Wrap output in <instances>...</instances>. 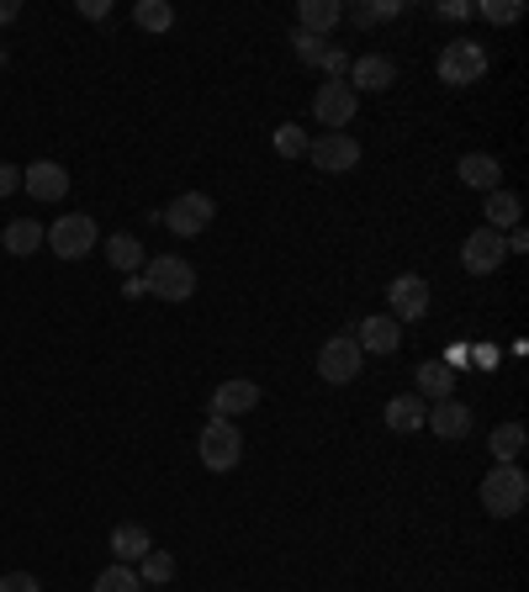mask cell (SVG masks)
<instances>
[{
    "mask_svg": "<svg viewBox=\"0 0 529 592\" xmlns=\"http://www.w3.org/2000/svg\"><path fill=\"white\" fill-rule=\"evenodd\" d=\"M22 190V165H0V201Z\"/></svg>",
    "mask_w": 529,
    "mask_h": 592,
    "instance_id": "obj_35",
    "label": "cell"
},
{
    "mask_svg": "<svg viewBox=\"0 0 529 592\" xmlns=\"http://www.w3.org/2000/svg\"><path fill=\"white\" fill-rule=\"evenodd\" d=\"M477 17H487L492 27H514L519 17H525V6H519V0H481Z\"/></svg>",
    "mask_w": 529,
    "mask_h": 592,
    "instance_id": "obj_31",
    "label": "cell"
},
{
    "mask_svg": "<svg viewBox=\"0 0 529 592\" xmlns=\"http://www.w3.org/2000/svg\"><path fill=\"white\" fill-rule=\"evenodd\" d=\"M144 281H148V297H159V302H191L196 264L180 260V255H154V260L144 264Z\"/></svg>",
    "mask_w": 529,
    "mask_h": 592,
    "instance_id": "obj_1",
    "label": "cell"
},
{
    "mask_svg": "<svg viewBox=\"0 0 529 592\" xmlns=\"http://www.w3.org/2000/svg\"><path fill=\"white\" fill-rule=\"evenodd\" d=\"M138 582H154V588L175 582V555L169 550H148L144 561H138Z\"/></svg>",
    "mask_w": 529,
    "mask_h": 592,
    "instance_id": "obj_28",
    "label": "cell"
},
{
    "mask_svg": "<svg viewBox=\"0 0 529 592\" xmlns=\"http://www.w3.org/2000/svg\"><path fill=\"white\" fill-rule=\"evenodd\" d=\"M339 22H344V6H339V0H302V6H297V27L313 32V38H329Z\"/></svg>",
    "mask_w": 529,
    "mask_h": 592,
    "instance_id": "obj_20",
    "label": "cell"
},
{
    "mask_svg": "<svg viewBox=\"0 0 529 592\" xmlns=\"http://www.w3.org/2000/svg\"><path fill=\"white\" fill-rule=\"evenodd\" d=\"M355 112H361V95L350 91L344 80H329V85H318V95H313V117L323 122L329 133L350 127V122H355Z\"/></svg>",
    "mask_w": 529,
    "mask_h": 592,
    "instance_id": "obj_8",
    "label": "cell"
},
{
    "mask_svg": "<svg viewBox=\"0 0 529 592\" xmlns=\"http://www.w3.org/2000/svg\"><path fill=\"white\" fill-rule=\"evenodd\" d=\"M133 22L144 27V32H169V27H175V6H169V0H138V6H133Z\"/></svg>",
    "mask_w": 529,
    "mask_h": 592,
    "instance_id": "obj_27",
    "label": "cell"
},
{
    "mask_svg": "<svg viewBox=\"0 0 529 592\" xmlns=\"http://www.w3.org/2000/svg\"><path fill=\"white\" fill-rule=\"evenodd\" d=\"M439 17H445V22H460V17H471V6H460V0H445V6H439Z\"/></svg>",
    "mask_w": 529,
    "mask_h": 592,
    "instance_id": "obj_38",
    "label": "cell"
},
{
    "mask_svg": "<svg viewBox=\"0 0 529 592\" xmlns=\"http://www.w3.org/2000/svg\"><path fill=\"white\" fill-rule=\"evenodd\" d=\"M413 392H418L424 403H450V397H456V371H450L445 360H424V365L413 371Z\"/></svg>",
    "mask_w": 529,
    "mask_h": 592,
    "instance_id": "obj_15",
    "label": "cell"
},
{
    "mask_svg": "<svg viewBox=\"0 0 529 592\" xmlns=\"http://www.w3.org/2000/svg\"><path fill=\"white\" fill-rule=\"evenodd\" d=\"M0 243H6V255H17V260H27V255H38V249L49 243V228H43L38 217H17V222H6V233H0Z\"/></svg>",
    "mask_w": 529,
    "mask_h": 592,
    "instance_id": "obj_18",
    "label": "cell"
},
{
    "mask_svg": "<svg viewBox=\"0 0 529 592\" xmlns=\"http://www.w3.org/2000/svg\"><path fill=\"white\" fill-rule=\"evenodd\" d=\"M308 159L323 175H350V169L361 165V143L350 138V133H323V138L308 143Z\"/></svg>",
    "mask_w": 529,
    "mask_h": 592,
    "instance_id": "obj_9",
    "label": "cell"
},
{
    "mask_svg": "<svg viewBox=\"0 0 529 592\" xmlns=\"http://www.w3.org/2000/svg\"><path fill=\"white\" fill-rule=\"evenodd\" d=\"M403 11V0H355V6H344V17L355 27H376V22H392Z\"/></svg>",
    "mask_w": 529,
    "mask_h": 592,
    "instance_id": "obj_26",
    "label": "cell"
},
{
    "mask_svg": "<svg viewBox=\"0 0 529 592\" xmlns=\"http://www.w3.org/2000/svg\"><path fill=\"white\" fill-rule=\"evenodd\" d=\"M392 80H397V64L386 53H365V59H350V80L344 85L361 95V91H386Z\"/></svg>",
    "mask_w": 529,
    "mask_h": 592,
    "instance_id": "obj_14",
    "label": "cell"
},
{
    "mask_svg": "<svg viewBox=\"0 0 529 592\" xmlns=\"http://www.w3.org/2000/svg\"><path fill=\"white\" fill-rule=\"evenodd\" d=\"M0 64H6V48H0Z\"/></svg>",
    "mask_w": 529,
    "mask_h": 592,
    "instance_id": "obj_41",
    "label": "cell"
},
{
    "mask_svg": "<svg viewBox=\"0 0 529 592\" xmlns=\"http://www.w3.org/2000/svg\"><path fill=\"white\" fill-rule=\"evenodd\" d=\"M106 260H112V270H122V276H144V243H138V233H112L106 238Z\"/></svg>",
    "mask_w": 529,
    "mask_h": 592,
    "instance_id": "obj_22",
    "label": "cell"
},
{
    "mask_svg": "<svg viewBox=\"0 0 529 592\" xmlns=\"http://www.w3.org/2000/svg\"><path fill=\"white\" fill-rule=\"evenodd\" d=\"M122 297H133V302H138V297H148V281H144V276H127V281H122Z\"/></svg>",
    "mask_w": 529,
    "mask_h": 592,
    "instance_id": "obj_36",
    "label": "cell"
},
{
    "mask_svg": "<svg viewBox=\"0 0 529 592\" xmlns=\"http://www.w3.org/2000/svg\"><path fill=\"white\" fill-rule=\"evenodd\" d=\"M477 365L481 371H492V365H498V350H492V344H477Z\"/></svg>",
    "mask_w": 529,
    "mask_h": 592,
    "instance_id": "obj_40",
    "label": "cell"
},
{
    "mask_svg": "<svg viewBox=\"0 0 529 592\" xmlns=\"http://www.w3.org/2000/svg\"><path fill=\"white\" fill-rule=\"evenodd\" d=\"M487 445H492V460H498V466H514V460L525 455L529 434H525V424H498V428H492V439H487Z\"/></svg>",
    "mask_w": 529,
    "mask_h": 592,
    "instance_id": "obj_25",
    "label": "cell"
},
{
    "mask_svg": "<svg viewBox=\"0 0 529 592\" xmlns=\"http://www.w3.org/2000/svg\"><path fill=\"white\" fill-rule=\"evenodd\" d=\"M260 407V381H222L212 392V418H243V413H255Z\"/></svg>",
    "mask_w": 529,
    "mask_h": 592,
    "instance_id": "obj_13",
    "label": "cell"
},
{
    "mask_svg": "<svg viewBox=\"0 0 529 592\" xmlns=\"http://www.w3.org/2000/svg\"><path fill=\"white\" fill-rule=\"evenodd\" d=\"M276 154H281V159H308V133H302V127H297V122H287V127H276Z\"/></svg>",
    "mask_w": 529,
    "mask_h": 592,
    "instance_id": "obj_30",
    "label": "cell"
},
{
    "mask_svg": "<svg viewBox=\"0 0 529 592\" xmlns=\"http://www.w3.org/2000/svg\"><path fill=\"white\" fill-rule=\"evenodd\" d=\"M318 70L329 74V80H339V74H350V53H339V48H329V53L318 59Z\"/></svg>",
    "mask_w": 529,
    "mask_h": 592,
    "instance_id": "obj_34",
    "label": "cell"
},
{
    "mask_svg": "<svg viewBox=\"0 0 529 592\" xmlns=\"http://www.w3.org/2000/svg\"><path fill=\"white\" fill-rule=\"evenodd\" d=\"M148 217H159L175 238H196V233H207L212 228V217H217V201L207 196V190H186V196H175L165 212H148Z\"/></svg>",
    "mask_w": 529,
    "mask_h": 592,
    "instance_id": "obj_5",
    "label": "cell"
},
{
    "mask_svg": "<svg viewBox=\"0 0 529 592\" xmlns=\"http://www.w3.org/2000/svg\"><path fill=\"white\" fill-rule=\"evenodd\" d=\"M481 212H487V228H492V233H508V228H519L525 201H519L508 186H498V190H487V207H481Z\"/></svg>",
    "mask_w": 529,
    "mask_h": 592,
    "instance_id": "obj_23",
    "label": "cell"
},
{
    "mask_svg": "<svg viewBox=\"0 0 529 592\" xmlns=\"http://www.w3.org/2000/svg\"><path fill=\"white\" fill-rule=\"evenodd\" d=\"M291 48H297V59H302V64H313L318 70V59L329 53V38H313V32H302V27H297V32H291Z\"/></svg>",
    "mask_w": 529,
    "mask_h": 592,
    "instance_id": "obj_32",
    "label": "cell"
},
{
    "mask_svg": "<svg viewBox=\"0 0 529 592\" xmlns=\"http://www.w3.org/2000/svg\"><path fill=\"white\" fill-rule=\"evenodd\" d=\"M361 344H355V333H339V339H329L323 350H318V381H329V386H350V381L361 376Z\"/></svg>",
    "mask_w": 529,
    "mask_h": 592,
    "instance_id": "obj_7",
    "label": "cell"
},
{
    "mask_svg": "<svg viewBox=\"0 0 529 592\" xmlns=\"http://www.w3.org/2000/svg\"><path fill=\"white\" fill-rule=\"evenodd\" d=\"M386 302H392V323H418L429 312V281L424 276H397L386 285Z\"/></svg>",
    "mask_w": 529,
    "mask_h": 592,
    "instance_id": "obj_12",
    "label": "cell"
},
{
    "mask_svg": "<svg viewBox=\"0 0 529 592\" xmlns=\"http://www.w3.org/2000/svg\"><path fill=\"white\" fill-rule=\"evenodd\" d=\"M22 17V0H0V27H11Z\"/></svg>",
    "mask_w": 529,
    "mask_h": 592,
    "instance_id": "obj_39",
    "label": "cell"
},
{
    "mask_svg": "<svg viewBox=\"0 0 529 592\" xmlns=\"http://www.w3.org/2000/svg\"><path fill=\"white\" fill-rule=\"evenodd\" d=\"M106 11H112V6H106V0H80V17H91V22H101V17H106Z\"/></svg>",
    "mask_w": 529,
    "mask_h": 592,
    "instance_id": "obj_37",
    "label": "cell"
},
{
    "mask_svg": "<svg viewBox=\"0 0 529 592\" xmlns=\"http://www.w3.org/2000/svg\"><path fill=\"white\" fill-rule=\"evenodd\" d=\"M439 85H477L481 74H487V48L477 43V38H456V43L439 48Z\"/></svg>",
    "mask_w": 529,
    "mask_h": 592,
    "instance_id": "obj_4",
    "label": "cell"
},
{
    "mask_svg": "<svg viewBox=\"0 0 529 592\" xmlns=\"http://www.w3.org/2000/svg\"><path fill=\"white\" fill-rule=\"evenodd\" d=\"M148 550H154V540H148V529H144V523H117V529H112V555H117L122 567L144 561Z\"/></svg>",
    "mask_w": 529,
    "mask_h": 592,
    "instance_id": "obj_24",
    "label": "cell"
},
{
    "mask_svg": "<svg viewBox=\"0 0 529 592\" xmlns=\"http://www.w3.org/2000/svg\"><path fill=\"white\" fill-rule=\"evenodd\" d=\"M504 260H508V243H504V233H492V228H477V233H466V243H460V264H466L471 276H492Z\"/></svg>",
    "mask_w": 529,
    "mask_h": 592,
    "instance_id": "obj_10",
    "label": "cell"
},
{
    "mask_svg": "<svg viewBox=\"0 0 529 592\" xmlns=\"http://www.w3.org/2000/svg\"><path fill=\"white\" fill-rule=\"evenodd\" d=\"M91 592H144V582H138V571L122 567V561H112V567L96 577V588Z\"/></svg>",
    "mask_w": 529,
    "mask_h": 592,
    "instance_id": "obj_29",
    "label": "cell"
},
{
    "mask_svg": "<svg viewBox=\"0 0 529 592\" xmlns=\"http://www.w3.org/2000/svg\"><path fill=\"white\" fill-rule=\"evenodd\" d=\"M355 344H361V355H397L403 323H392V318H365L361 329H355Z\"/></svg>",
    "mask_w": 529,
    "mask_h": 592,
    "instance_id": "obj_17",
    "label": "cell"
},
{
    "mask_svg": "<svg viewBox=\"0 0 529 592\" xmlns=\"http://www.w3.org/2000/svg\"><path fill=\"white\" fill-rule=\"evenodd\" d=\"M456 175H460V186L481 190V196L504 186V165H498V154H460V159H456Z\"/></svg>",
    "mask_w": 529,
    "mask_h": 592,
    "instance_id": "obj_16",
    "label": "cell"
},
{
    "mask_svg": "<svg viewBox=\"0 0 529 592\" xmlns=\"http://www.w3.org/2000/svg\"><path fill=\"white\" fill-rule=\"evenodd\" d=\"M525 502H529V476L519 466H492V471L481 476V508L492 519H514Z\"/></svg>",
    "mask_w": 529,
    "mask_h": 592,
    "instance_id": "obj_2",
    "label": "cell"
},
{
    "mask_svg": "<svg viewBox=\"0 0 529 592\" xmlns=\"http://www.w3.org/2000/svg\"><path fill=\"white\" fill-rule=\"evenodd\" d=\"M22 190L32 201H64L70 196V169L59 165V159H32L22 169Z\"/></svg>",
    "mask_w": 529,
    "mask_h": 592,
    "instance_id": "obj_11",
    "label": "cell"
},
{
    "mask_svg": "<svg viewBox=\"0 0 529 592\" xmlns=\"http://www.w3.org/2000/svg\"><path fill=\"white\" fill-rule=\"evenodd\" d=\"M96 243H101V228H96V217L91 212H64L49 228V249L59 255V260H85Z\"/></svg>",
    "mask_w": 529,
    "mask_h": 592,
    "instance_id": "obj_6",
    "label": "cell"
},
{
    "mask_svg": "<svg viewBox=\"0 0 529 592\" xmlns=\"http://www.w3.org/2000/svg\"><path fill=\"white\" fill-rule=\"evenodd\" d=\"M424 428H434L439 439H466V434H471V407L456 403V397H450V403H434L429 407V424H424Z\"/></svg>",
    "mask_w": 529,
    "mask_h": 592,
    "instance_id": "obj_21",
    "label": "cell"
},
{
    "mask_svg": "<svg viewBox=\"0 0 529 592\" xmlns=\"http://www.w3.org/2000/svg\"><path fill=\"white\" fill-rule=\"evenodd\" d=\"M424 424H429V403H424L418 392H403V397L386 403V428H392V434H418Z\"/></svg>",
    "mask_w": 529,
    "mask_h": 592,
    "instance_id": "obj_19",
    "label": "cell"
},
{
    "mask_svg": "<svg viewBox=\"0 0 529 592\" xmlns=\"http://www.w3.org/2000/svg\"><path fill=\"white\" fill-rule=\"evenodd\" d=\"M0 592H43V582H38L32 571H6V577H0Z\"/></svg>",
    "mask_w": 529,
    "mask_h": 592,
    "instance_id": "obj_33",
    "label": "cell"
},
{
    "mask_svg": "<svg viewBox=\"0 0 529 592\" xmlns=\"http://www.w3.org/2000/svg\"><path fill=\"white\" fill-rule=\"evenodd\" d=\"M196 450H201V466L207 471H234L243 460V434H239V424L234 418H207L201 424V439H196Z\"/></svg>",
    "mask_w": 529,
    "mask_h": 592,
    "instance_id": "obj_3",
    "label": "cell"
}]
</instances>
